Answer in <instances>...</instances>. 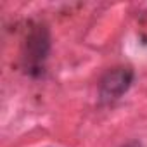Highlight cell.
Returning a JSON list of instances; mask_svg holds the SVG:
<instances>
[{
    "label": "cell",
    "mask_w": 147,
    "mask_h": 147,
    "mask_svg": "<svg viewBox=\"0 0 147 147\" xmlns=\"http://www.w3.org/2000/svg\"><path fill=\"white\" fill-rule=\"evenodd\" d=\"M133 82V71L130 67H114L109 69L100 80L99 95L102 102H111L119 99L123 94L128 92Z\"/></svg>",
    "instance_id": "cell-1"
},
{
    "label": "cell",
    "mask_w": 147,
    "mask_h": 147,
    "mask_svg": "<svg viewBox=\"0 0 147 147\" xmlns=\"http://www.w3.org/2000/svg\"><path fill=\"white\" fill-rule=\"evenodd\" d=\"M49 52V36L47 31L38 28L28 36V64L30 67H40V62L47 57Z\"/></svg>",
    "instance_id": "cell-2"
}]
</instances>
